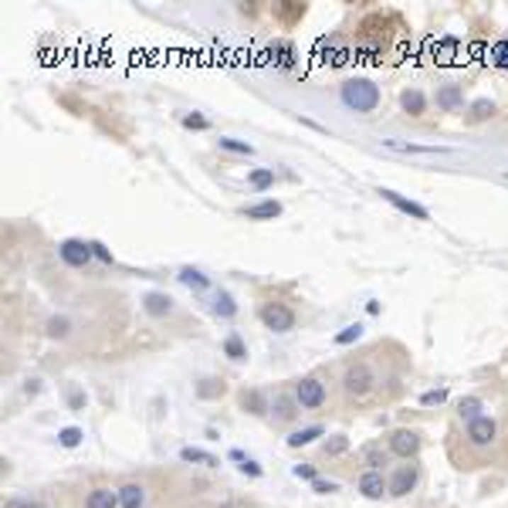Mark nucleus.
I'll return each mask as SVG.
<instances>
[{
	"mask_svg": "<svg viewBox=\"0 0 508 508\" xmlns=\"http://www.w3.org/2000/svg\"><path fill=\"white\" fill-rule=\"evenodd\" d=\"M468 437L475 441V444H492L495 441V420L492 417H478L468 424Z\"/></svg>",
	"mask_w": 508,
	"mask_h": 508,
	"instance_id": "obj_7",
	"label": "nucleus"
},
{
	"mask_svg": "<svg viewBox=\"0 0 508 508\" xmlns=\"http://www.w3.org/2000/svg\"><path fill=\"white\" fill-rule=\"evenodd\" d=\"M247 180H251L254 190H268V186L275 184V169H251V176H247Z\"/></svg>",
	"mask_w": 508,
	"mask_h": 508,
	"instance_id": "obj_19",
	"label": "nucleus"
},
{
	"mask_svg": "<svg viewBox=\"0 0 508 508\" xmlns=\"http://www.w3.org/2000/svg\"><path fill=\"white\" fill-rule=\"evenodd\" d=\"M4 508H41L38 502H21V498H11V502H4Z\"/></svg>",
	"mask_w": 508,
	"mask_h": 508,
	"instance_id": "obj_40",
	"label": "nucleus"
},
{
	"mask_svg": "<svg viewBox=\"0 0 508 508\" xmlns=\"http://www.w3.org/2000/svg\"><path fill=\"white\" fill-rule=\"evenodd\" d=\"M400 102H403V108H407L410 115H420V112H424V106H427V102H424V95H420V92H410V89L400 95Z\"/></svg>",
	"mask_w": 508,
	"mask_h": 508,
	"instance_id": "obj_18",
	"label": "nucleus"
},
{
	"mask_svg": "<svg viewBox=\"0 0 508 508\" xmlns=\"http://www.w3.org/2000/svg\"><path fill=\"white\" fill-rule=\"evenodd\" d=\"M312 485H315V492H319V495H332V492H336V485H332V481H319V478H315Z\"/></svg>",
	"mask_w": 508,
	"mask_h": 508,
	"instance_id": "obj_39",
	"label": "nucleus"
},
{
	"mask_svg": "<svg viewBox=\"0 0 508 508\" xmlns=\"http://www.w3.org/2000/svg\"><path fill=\"white\" fill-rule=\"evenodd\" d=\"M92 251H95V258H102V261H112V254H108V247H102L98 241H92Z\"/></svg>",
	"mask_w": 508,
	"mask_h": 508,
	"instance_id": "obj_41",
	"label": "nucleus"
},
{
	"mask_svg": "<svg viewBox=\"0 0 508 508\" xmlns=\"http://www.w3.org/2000/svg\"><path fill=\"white\" fill-rule=\"evenodd\" d=\"M319 434H322V427H305V431L292 434V437H288V444H292V447H302V444H308V441H315Z\"/></svg>",
	"mask_w": 508,
	"mask_h": 508,
	"instance_id": "obj_23",
	"label": "nucleus"
},
{
	"mask_svg": "<svg viewBox=\"0 0 508 508\" xmlns=\"http://www.w3.org/2000/svg\"><path fill=\"white\" fill-rule=\"evenodd\" d=\"M444 397H447L444 390H434V393H424V403H441Z\"/></svg>",
	"mask_w": 508,
	"mask_h": 508,
	"instance_id": "obj_42",
	"label": "nucleus"
},
{
	"mask_svg": "<svg viewBox=\"0 0 508 508\" xmlns=\"http://www.w3.org/2000/svg\"><path fill=\"white\" fill-rule=\"evenodd\" d=\"M58 441H62L64 447H78L81 444V431H78V427H64V431L58 434Z\"/></svg>",
	"mask_w": 508,
	"mask_h": 508,
	"instance_id": "obj_30",
	"label": "nucleus"
},
{
	"mask_svg": "<svg viewBox=\"0 0 508 508\" xmlns=\"http://www.w3.org/2000/svg\"><path fill=\"white\" fill-rule=\"evenodd\" d=\"M437 102H441L444 108H454L458 102H461V89H458V85H447L444 92L437 95Z\"/></svg>",
	"mask_w": 508,
	"mask_h": 508,
	"instance_id": "obj_24",
	"label": "nucleus"
},
{
	"mask_svg": "<svg viewBox=\"0 0 508 508\" xmlns=\"http://www.w3.org/2000/svg\"><path fill=\"white\" fill-rule=\"evenodd\" d=\"M383 146L400 149V153H451L447 146H414V142H397V139H383Z\"/></svg>",
	"mask_w": 508,
	"mask_h": 508,
	"instance_id": "obj_15",
	"label": "nucleus"
},
{
	"mask_svg": "<svg viewBox=\"0 0 508 508\" xmlns=\"http://www.w3.org/2000/svg\"><path fill=\"white\" fill-rule=\"evenodd\" d=\"M495 112V106L488 102V98H481V102H475V119H488Z\"/></svg>",
	"mask_w": 508,
	"mask_h": 508,
	"instance_id": "obj_38",
	"label": "nucleus"
},
{
	"mask_svg": "<svg viewBox=\"0 0 508 508\" xmlns=\"http://www.w3.org/2000/svg\"><path fill=\"white\" fill-rule=\"evenodd\" d=\"M417 485V468H400L390 481V495H407Z\"/></svg>",
	"mask_w": 508,
	"mask_h": 508,
	"instance_id": "obj_11",
	"label": "nucleus"
},
{
	"mask_svg": "<svg viewBox=\"0 0 508 508\" xmlns=\"http://www.w3.org/2000/svg\"><path fill=\"white\" fill-rule=\"evenodd\" d=\"M380 193H383V201H390L393 207H400L403 214L417 217V220H427V207H420V203H414V201H407V197H400L397 190H380Z\"/></svg>",
	"mask_w": 508,
	"mask_h": 508,
	"instance_id": "obj_8",
	"label": "nucleus"
},
{
	"mask_svg": "<svg viewBox=\"0 0 508 508\" xmlns=\"http://www.w3.org/2000/svg\"><path fill=\"white\" fill-rule=\"evenodd\" d=\"M346 447H349V441H346V437H332V441L325 444V454H342Z\"/></svg>",
	"mask_w": 508,
	"mask_h": 508,
	"instance_id": "obj_37",
	"label": "nucleus"
},
{
	"mask_svg": "<svg viewBox=\"0 0 508 508\" xmlns=\"http://www.w3.org/2000/svg\"><path fill=\"white\" fill-rule=\"evenodd\" d=\"M180 458H184V461H201V464H217V458H210V454H203V451H197V447H184V451H180Z\"/></svg>",
	"mask_w": 508,
	"mask_h": 508,
	"instance_id": "obj_27",
	"label": "nucleus"
},
{
	"mask_svg": "<svg viewBox=\"0 0 508 508\" xmlns=\"http://www.w3.org/2000/svg\"><path fill=\"white\" fill-rule=\"evenodd\" d=\"M180 281L190 288H207V275H201L197 268H180Z\"/></svg>",
	"mask_w": 508,
	"mask_h": 508,
	"instance_id": "obj_20",
	"label": "nucleus"
},
{
	"mask_svg": "<svg viewBox=\"0 0 508 508\" xmlns=\"http://www.w3.org/2000/svg\"><path fill=\"white\" fill-rule=\"evenodd\" d=\"M85 508H119V495L112 492V488H95V492L89 495Z\"/></svg>",
	"mask_w": 508,
	"mask_h": 508,
	"instance_id": "obj_14",
	"label": "nucleus"
},
{
	"mask_svg": "<svg viewBox=\"0 0 508 508\" xmlns=\"http://www.w3.org/2000/svg\"><path fill=\"white\" fill-rule=\"evenodd\" d=\"M359 336H363V325H346V329L336 336V342L339 346H349V342H356Z\"/></svg>",
	"mask_w": 508,
	"mask_h": 508,
	"instance_id": "obj_28",
	"label": "nucleus"
},
{
	"mask_svg": "<svg viewBox=\"0 0 508 508\" xmlns=\"http://www.w3.org/2000/svg\"><path fill=\"white\" fill-rule=\"evenodd\" d=\"M214 312L220 315V319H231L234 312H237V305H234V298L227 292H217V298H214Z\"/></svg>",
	"mask_w": 508,
	"mask_h": 508,
	"instance_id": "obj_17",
	"label": "nucleus"
},
{
	"mask_svg": "<svg viewBox=\"0 0 508 508\" xmlns=\"http://www.w3.org/2000/svg\"><path fill=\"white\" fill-rule=\"evenodd\" d=\"M342 102L349 108H356V112H373L380 106V89L373 85L370 78H349L342 85Z\"/></svg>",
	"mask_w": 508,
	"mask_h": 508,
	"instance_id": "obj_1",
	"label": "nucleus"
},
{
	"mask_svg": "<svg viewBox=\"0 0 508 508\" xmlns=\"http://www.w3.org/2000/svg\"><path fill=\"white\" fill-rule=\"evenodd\" d=\"M261 322L275 332H288V329H295V312L281 302H268V305H261Z\"/></svg>",
	"mask_w": 508,
	"mask_h": 508,
	"instance_id": "obj_2",
	"label": "nucleus"
},
{
	"mask_svg": "<svg viewBox=\"0 0 508 508\" xmlns=\"http://www.w3.org/2000/svg\"><path fill=\"white\" fill-rule=\"evenodd\" d=\"M373 390V370L370 366H353V370L346 373V393L349 397H356V400H363V397H370Z\"/></svg>",
	"mask_w": 508,
	"mask_h": 508,
	"instance_id": "obj_4",
	"label": "nucleus"
},
{
	"mask_svg": "<svg viewBox=\"0 0 508 508\" xmlns=\"http://www.w3.org/2000/svg\"><path fill=\"white\" fill-rule=\"evenodd\" d=\"M197 393H201V397H217V393H224V383H217V380H203V383L197 386Z\"/></svg>",
	"mask_w": 508,
	"mask_h": 508,
	"instance_id": "obj_34",
	"label": "nucleus"
},
{
	"mask_svg": "<svg viewBox=\"0 0 508 508\" xmlns=\"http://www.w3.org/2000/svg\"><path fill=\"white\" fill-rule=\"evenodd\" d=\"M271 51L278 55V64H285V68L295 62V47H292V45H275Z\"/></svg>",
	"mask_w": 508,
	"mask_h": 508,
	"instance_id": "obj_31",
	"label": "nucleus"
},
{
	"mask_svg": "<svg viewBox=\"0 0 508 508\" xmlns=\"http://www.w3.org/2000/svg\"><path fill=\"white\" fill-rule=\"evenodd\" d=\"M275 17L278 21H285V24H295V21H302V17H305V4H298V0L275 4Z\"/></svg>",
	"mask_w": 508,
	"mask_h": 508,
	"instance_id": "obj_12",
	"label": "nucleus"
},
{
	"mask_svg": "<svg viewBox=\"0 0 508 508\" xmlns=\"http://www.w3.org/2000/svg\"><path fill=\"white\" fill-rule=\"evenodd\" d=\"M241 403H244V410H251V414H264V397L258 390H244Z\"/></svg>",
	"mask_w": 508,
	"mask_h": 508,
	"instance_id": "obj_21",
	"label": "nucleus"
},
{
	"mask_svg": "<svg viewBox=\"0 0 508 508\" xmlns=\"http://www.w3.org/2000/svg\"><path fill=\"white\" fill-rule=\"evenodd\" d=\"M359 492L366 495V498H383L386 492V481L380 471H366V475L359 478Z\"/></svg>",
	"mask_w": 508,
	"mask_h": 508,
	"instance_id": "obj_10",
	"label": "nucleus"
},
{
	"mask_svg": "<svg viewBox=\"0 0 508 508\" xmlns=\"http://www.w3.org/2000/svg\"><path fill=\"white\" fill-rule=\"evenodd\" d=\"M478 410H481V403H478L475 397L461 400V417H468V424H471V420H478Z\"/></svg>",
	"mask_w": 508,
	"mask_h": 508,
	"instance_id": "obj_33",
	"label": "nucleus"
},
{
	"mask_svg": "<svg viewBox=\"0 0 508 508\" xmlns=\"http://www.w3.org/2000/svg\"><path fill=\"white\" fill-rule=\"evenodd\" d=\"M119 502H123V508H142V488L139 485L119 488Z\"/></svg>",
	"mask_w": 508,
	"mask_h": 508,
	"instance_id": "obj_16",
	"label": "nucleus"
},
{
	"mask_svg": "<svg viewBox=\"0 0 508 508\" xmlns=\"http://www.w3.org/2000/svg\"><path fill=\"white\" fill-rule=\"evenodd\" d=\"M295 403L298 407H322L325 403V383H319V380H302V383L295 386Z\"/></svg>",
	"mask_w": 508,
	"mask_h": 508,
	"instance_id": "obj_5",
	"label": "nucleus"
},
{
	"mask_svg": "<svg viewBox=\"0 0 508 508\" xmlns=\"http://www.w3.org/2000/svg\"><path fill=\"white\" fill-rule=\"evenodd\" d=\"M492 62L498 64V68H508V38L492 47Z\"/></svg>",
	"mask_w": 508,
	"mask_h": 508,
	"instance_id": "obj_29",
	"label": "nucleus"
},
{
	"mask_svg": "<svg viewBox=\"0 0 508 508\" xmlns=\"http://www.w3.org/2000/svg\"><path fill=\"white\" fill-rule=\"evenodd\" d=\"M390 451L400 454V458H410V454L420 451V437H417L414 431H397L393 437H390Z\"/></svg>",
	"mask_w": 508,
	"mask_h": 508,
	"instance_id": "obj_6",
	"label": "nucleus"
},
{
	"mask_svg": "<svg viewBox=\"0 0 508 508\" xmlns=\"http://www.w3.org/2000/svg\"><path fill=\"white\" fill-rule=\"evenodd\" d=\"M220 149H231V153L251 156V146H247V142H241V139H220Z\"/></svg>",
	"mask_w": 508,
	"mask_h": 508,
	"instance_id": "obj_32",
	"label": "nucleus"
},
{
	"mask_svg": "<svg viewBox=\"0 0 508 508\" xmlns=\"http://www.w3.org/2000/svg\"><path fill=\"white\" fill-rule=\"evenodd\" d=\"M142 308H146L149 315H156V319H159V315H169V312H173V298H169V295H163V292H149L146 298H142Z\"/></svg>",
	"mask_w": 508,
	"mask_h": 508,
	"instance_id": "obj_9",
	"label": "nucleus"
},
{
	"mask_svg": "<svg viewBox=\"0 0 508 508\" xmlns=\"http://www.w3.org/2000/svg\"><path fill=\"white\" fill-rule=\"evenodd\" d=\"M224 353L231 356V359H244L247 349H244V342H241V336H227V339H224Z\"/></svg>",
	"mask_w": 508,
	"mask_h": 508,
	"instance_id": "obj_22",
	"label": "nucleus"
},
{
	"mask_svg": "<svg viewBox=\"0 0 508 508\" xmlns=\"http://www.w3.org/2000/svg\"><path fill=\"white\" fill-rule=\"evenodd\" d=\"M58 254H62L64 264H72V268H85L89 264V258H92V241L85 244V241H78V237H68V241H62V247H58Z\"/></svg>",
	"mask_w": 508,
	"mask_h": 508,
	"instance_id": "obj_3",
	"label": "nucleus"
},
{
	"mask_svg": "<svg viewBox=\"0 0 508 508\" xmlns=\"http://www.w3.org/2000/svg\"><path fill=\"white\" fill-rule=\"evenodd\" d=\"M68 329H72V322H68L64 315H58V319H51V322H47V336L64 339V336H68Z\"/></svg>",
	"mask_w": 508,
	"mask_h": 508,
	"instance_id": "obj_25",
	"label": "nucleus"
},
{
	"mask_svg": "<svg viewBox=\"0 0 508 508\" xmlns=\"http://www.w3.org/2000/svg\"><path fill=\"white\" fill-rule=\"evenodd\" d=\"M275 417H278V420H292V417H295V403L288 400V397H278V400H275Z\"/></svg>",
	"mask_w": 508,
	"mask_h": 508,
	"instance_id": "obj_26",
	"label": "nucleus"
},
{
	"mask_svg": "<svg viewBox=\"0 0 508 508\" xmlns=\"http://www.w3.org/2000/svg\"><path fill=\"white\" fill-rule=\"evenodd\" d=\"M281 214V203L278 201H264V203H254V207H244V217L247 220H271V217Z\"/></svg>",
	"mask_w": 508,
	"mask_h": 508,
	"instance_id": "obj_13",
	"label": "nucleus"
},
{
	"mask_svg": "<svg viewBox=\"0 0 508 508\" xmlns=\"http://www.w3.org/2000/svg\"><path fill=\"white\" fill-rule=\"evenodd\" d=\"M184 125L186 129H207V119H203V115H197V112H190V115H184Z\"/></svg>",
	"mask_w": 508,
	"mask_h": 508,
	"instance_id": "obj_36",
	"label": "nucleus"
},
{
	"mask_svg": "<svg viewBox=\"0 0 508 508\" xmlns=\"http://www.w3.org/2000/svg\"><path fill=\"white\" fill-rule=\"evenodd\" d=\"M366 464H386V451L380 444H370L366 447Z\"/></svg>",
	"mask_w": 508,
	"mask_h": 508,
	"instance_id": "obj_35",
	"label": "nucleus"
},
{
	"mask_svg": "<svg viewBox=\"0 0 508 508\" xmlns=\"http://www.w3.org/2000/svg\"><path fill=\"white\" fill-rule=\"evenodd\" d=\"M295 475H298V478H312V481H315V471H312L308 464H298V468H295Z\"/></svg>",
	"mask_w": 508,
	"mask_h": 508,
	"instance_id": "obj_43",
	"label": "nucleus"
}]
</instances>
